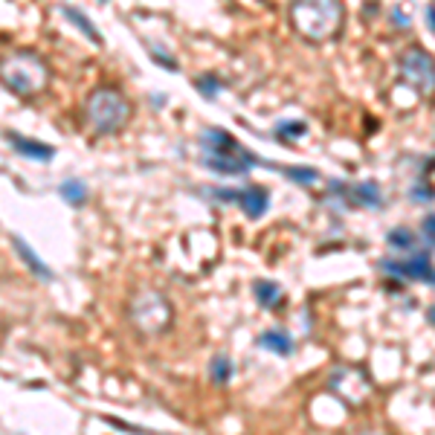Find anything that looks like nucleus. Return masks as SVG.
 Listing matches in <instances>:
<instances>
[{
    "label": "nucleus",
    "instance_id": "nucleus-1",
    "mask_svg": "<svg viewBox=\"0 0 435 435\" xmlns=\"http://www.w3.org/2000/svg\"><path fill=\"white\" fill-rule=\"evenodd\" d=\"M345 9L340 0H293L290 21L296 32L311 41H328L343 30Z\"/></svg>",
    "mask_w": 435,
    "mask_h": 435
},
{
    "label": "nucleus",
    "instance_id": "nucleus-2",
    "mask_svg": "<svg viewBox=\"0 0 435 435\" xmlns=\"http://www.w3.org/2000/svg\"><path fill=\"white\" fill-rule=\"evenodd\" d=\"M0 81H3L12 93L30 99V96L44 93L47 81H50V70L30 50L9 52L6 59H0Z\"/></svg>",
    "mask_w": 435,
    "mask_h": 435
},
{
    "label": "nucleus",
    "instance_id": "nucleus-3",
    "mask_svg": "<svg viewBox=\"0 0 435 435\" xmlns=\"http://www.w3.org/2000/svg\"><path fill=\"white\" fill-rule=\"evenodd\" d=\"M131 119V105L122 93L99 88L84 99V122L93 134H117Z\"/></svg>",
    "mask_w": 435,
    "mask_h": 435
},
{
    "label": "nucleus",
    "instance_id": "nucleus-4",
    "mask_svg": "<svg viewBox=\"0 0 435 435\" xmlns=\"http://www.w3.org/2000/svg\"><path fill=\"white\" fill-rule=\"evenodd\" d=\"M128 314H131V322L143 334H163L172 325V316H174L168 299L157 290H139L131 299Z\"/></svg>",
    "mask_w": 435,
    "mask_h": 435
},
{
    "label": "nucleus",
    "instance_id": "nucleus-5",
    "mask_svg": "<svg viewBox=\"0 0 435 435\" xmlns=\"http://www.w3.org/2000/svg\"><path fill=\"white\" fill-rule=\"evenodd\" d=\"M398 67H401V76L406 79V84H412L415 90H424V93L432 90L435 70H432V55L427 50H421V47L403 50L398 59Z\"/></svg>",
    "mask_w": 435,
    "mask_h": 435
},
{
    "label": "nucleus",
    "instance_id": "nucleus-6",
    "mask_svg": "<svg viewBox=\"0 0 435 435\" xmlns=\"http://www.w3.org/2000/svg\"><path fill=\"white\" fill-rule=\"evenodd\" d=\"M256 163L244 148H238V154H227V151H206L203 165L212 168L218 174H247L250 165Z\"/></svg>",
    "mask_w": 435,
    "mask_h": 435
},
{
    "label": "nucleus",
    "instance_id": "nucleus-7",
    "mask_svg": "<svg viewBox=\"0 0 435 435\" xmlns=\"http://www.w3.org/2000/svg\"><path fill=\"white\" fill-rule=\"evenodd\" d=\"M381 267L395 273V276H406V279H418V282H427L432 285V264H429V256H424V252H418V256H412L409 261H381Z\"/></svg>",
    "mask_w": 435,
    "mask_h": 435
},
{
    "label": "nucleus",
    "instance_id": "nucleus-8",
    "mask_svg": "<svg viewBox=\"0 0 435 435\" xmlns=\"http://www.w3.org/2000/svg\"><path fill=\"white\" fill-rule=\"evenodd\" d=\"M270 194L267 189H261V186H250L244 192H238V206L247 212V218H261L264 212H267V206H270Z\"/></svg>",
    "mask_w": 435,
    "mask_h": 435
},
{
    "label": "nucleus",
    "instance_id": "nucleus-9",
    "mask_svg": "<svg viewBox=\"0 0 435 435\" xmlns=\"http://www.w3.org/2000/svg\"><path fill=\"white\" fill-rule=\"evenodd\" d=\"M9 143L18 148V154H23V157H30V160H41V163H50L55 157V148L47 145V143H38V139H26L21 134L12 131L9 134Z\"/></svg>",
    "mask_w": 435,
    "mask_h": 435
},
{
    "label": "nucleus",
    "instance_id": "nucleus-10",
    "mask_svg": "<svg viewBox=\"0 0 435 435\" xmlns=\"http://www.w3.org/2000/svg\"><path fill=\"white\" fill-rule=\"evenodd\" d=\"M259 345L261 348H267V352L279 354V357H290L293 354V343H290V336L285 331H267V334H261L259 336Z\"/></svg>",
    "mask_w": 435,
    "mask_h": 435
},
{
    "label": "nucleus",
    "instance_id": "nucleus-11",
    "mask_svg": "<svg viewBox=\"0 0 435 435\" xmlns=\"http://www.w3.org/2000/svg\"><path fill=\"white\" fill-rule=\"evenodd\" d=\"M12 244H15V250H18V256L23 259V264H30V270H32L38 279H50V276H52V273L47 270V264L35 256V252H32V247L26 244L23 238H18V235H15V238H12Z\"/></svg>",
    "mask_w": 435,
    "mask_h": 435
},
{
    "label": "nucleus",
    "instance_id": "nucleus-12",
    "mask_svg": "<svg viewBox=\"0 0 435 435\" xmlns=\"http://www.w3.org/2000/svg\"><path fill=\"white\" fill-rule=\"evenodd\" d=\"M256 299L261 302V307H279L285 302V290L279 287L276 282L261 279V282H256Z\"/></svg>",
    "mask_w": 435,
    "mask_h": 435
},
{
    "label": "nucleus",
    "instance_id": "nucleus-13",
    "mask_svg": "<svg viewBox=\"0 0 435 435\" xmlns=\"http://www.w3.org/2000/svg\"><path fill=\"white\" fill-rule=\"evenodd\" d=\"M61 12H64V18L70 21L76 26V30H81L84 35H88L93 44H102V35H99V30H96V26L84 18V12H79V9H73V6H61Z\"/></svg>",
    "mask_w": 435,
    "mask_h": 435
},
{
    "label": "nucleus",
    "instance_id": "nucleus-14",
    "mask_svg": "<svg viewBox=\"0 0 435 435\" xmlns=\"http://www.w3.org/2000/svg\"><path fill=\"white\" fill-rule=\"evenodd\" d=\"M59 192H61V198H64L67 203H73V206H81L84 201H88V186H84L81 180H76V177L64 180Z\"/></svg>",
    "mask_w": 435,
    "mask_h": 435
},
{
    "label": "nucleus",
    "instance_id": "nucleus-15",
    "mask_svg": "<svg viewBox=\"0 0 435 435\" xmlns=\"http://www.w3.org/2000/svg\"><path fill=\"white\" fill-rule=\"evenodd\" d=\"M203 143L209 145V151H232L235 148V139L223 128H209L203 134Z\"/></svg>",
    "mask_w": 435,
    "mask_h": 435
},
{
    "label": "nucleus",
    "instance_id": "nucleus-16",
    "mask_svg": "<svg viewBox=\"0 0 435 435\" xmlns=\"http://www.w3.org/2000/svg\"><path fill=\"white\" fill-rule=\"evenodd\" d=\"M386 241H389L392 250H398V252H412L415 250V235H412V230H406V227L392 230Z\"/></svg>",
    "mask_w": 435,
    "mask_h": 435
},
{
    "label": "nucleus",
    "instance_id": "nucleus-17",
    "mask_svg": "<svg viewBox=\"0 0 435 435\" xmlns=\"http://www.w3.org/2000/svg\"><path fill=\"white\" fill-rule=\"evenodd\" d=\"M352 194L363 203V206H372V209H377L383 201H381V189H377L374 183H357L354 189H352Z\"/></svg>",
    "mask_w": 435,
    "mask_h": 435
},
{
    "label": "nucleus",
    "instance_id": "nucleus-18",
    "mask_svg": "<svg viewBox=\"0 0 435 435\" xmlns=\"http://www.w3.org/2000/svg\"><path fill=\"white\" fill-rule=\"evenodd\" d=\"M285 174H287L290 180H296V183H302V186L316 183V177H319L316 168H307V165H287Z\"/></svg>",
    "mask_w": 435,
    "mask_h": 435
},
{
    "label": "nucleus",
    "instance_id": "nucleus-19",
    "mask_svg": "<svg viewBox=\"0 0 435 435\" xmlns=\"http://www.w3.org/2000/svg\"><path fill=\"white\" fill-rule=\"evenodd\" d=\"M230 374H232V363L227 357H215L212 366H209V377H212L215 383H227Z\"/></svg>",
    "mask_w": 435,
    "mask_h": 435
},
{
    "label": "nucleus",
    "instance_id": "nucleus-20",
    "mask_svg": "<svg viewBox=\"0 0 435 435\" xmlns=\"http://www.w3.org/2000/svg\"><path fill=\"white\" fill-rule=\"evenodd\" d=\"M198 90H201L203 99H215V96L221 93V84H218L215 76H201L198 79Z\"/></svg>",
    "mask_w": 435,
    "mask_h": 435
},
{
    "label": "nucleus",
    "instance_id": "nucleus-21",
    "mask_svg": "<svg viewBox=\"0 0 435 435\" xmlns=\"http://www.w3.org/2000/svg\"><path fill=\"white\" fill-rule=\"evenodd\" d=\"M307 134V125L305 122H282L279 125V136H287V139H299Z\"/></svg>",
    "mask_w": 435,
    "mask_h": 435
},
{
    "label": "nucleus",
    "instance_id": "nucleus-22",
    "mask_svg": "<svg viewBox=\"0 0 435 435\" xmlns=\"http://www.w3.org/2000/svg\"><path fill=\"white\" fill-rule=\"evenodd\" d=\"M424 238H427V250L432 247V218L424 221Z\"/></svg>",
    "mask_w": 435,
    "mask_h": 435
},
{
    "label": "nucleus",
    "instance_id": "nucleus-23",
    "mask_svg": "<svg viewBox=\"0 0 435 435\" xmlns=\"http://www.w3.org/2000/svg\"><path fill=\"white\" fill-rule=\"evenodd\" d=\"M395 21H398L401 26H409V18H406V15H403V12H401V9H395Z\"/></svg>",
    "mask_w": 435,
    "mask_h": 435
},
{
    "label": "nucleus",
    "instance_id": "nucleus-24",
    "mask_svg": "<svg viewBox=\"0 0 435 435\" xmlns=\"http://www.w3.org/2000/svg\"><path fill=\"white\" fill-rule=\"evenodd\" d=\"M427 26H429V32H432V6L427 9Z\"/></svg>",
    "mask_w": 435,
    "mask_h": 435
},
{
    "label": "nucleus",
    "instance_id": "nucleus-25",
    "mask_svg": "<svg viewBox=\"0 0 435 435\" xmlns=\"http://www.w3.org/2000/svg\"><path fill=\"white\" fill-rule=\"evenodd\" d=\"M99 3H105V0H99Z\"/></svg>",
    "mask_w": 435,
    "mask_h": 435
}]
</instances>
